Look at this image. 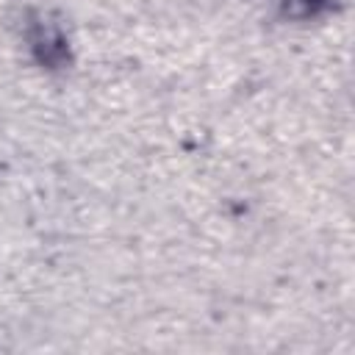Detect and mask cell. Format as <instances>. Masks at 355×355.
<instances>
[{
  "label": "cell",
  "instance_id": "obj_1",
  "mask_svg": "<svg viewBox=\"0 0 355 355\" xmlns=\"http://www.w3.org/2000/svg\"><path fill=\"white\" fill-rule=\"evenodd\" d=\"M33 42H36V50L42 53V58H44V61H50V64H55V61L64 55V39H61L55 31L42 28V31H39V36H36Z\"/></svg>",
  "mask_w": 355,
  "mask_h": 355
}]
</instances>
